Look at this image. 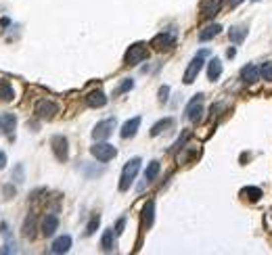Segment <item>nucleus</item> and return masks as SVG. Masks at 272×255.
Segmentation results:
<instances>
[{"instance_id":"f257e3e1","label":"nucleus","mask_w":272,"mask_h":255,"mask_svg":"<svg viewBox=\"0 0 272 255\" xmlns=\"http://www.w3.org/2000/svg\"><path fill=\"white\" fill-rule=\"evenodd\" d=\"M140 157H132L126 165H124V170H121V176H119V184H117V188H119V192H126L130 186L134 184V178L138 176V172H140Z\"/></svg>"},{"instance_id":"f03ea898","label":"nucleus","mask_w":272,"mask_h":255,"mask_svg":"<svg viewBox=\"0 0 272 255\" xmlns=\"http://www.w3.org/2000/svg\"><path fill=\"white\" fill-rule=\"evenodd\" d=\"M90 155L94 157L96 161H101V163H107L111 159H116V155H117V148L109 145V143H96L90 146Z\"/></svg>"},{"instance_id":"7ed1b4c3","label":"nucleus","mask_w":272,"mask_h":255,"mask_svg":"<svg viewBox=\"0 0 272 255\" xmlns=\"http://www.w3.org/2000/svg\"><path fill=\"white\" fill-rule=\"evenodd\" d=\"M147 55H149L147 44L145 42H134L132 46H128L126 55H124V61H126V65H138L140 61L147 59Z\"/></svg>"},{"instance_id":"20e7f679","label":"nucleus","mask_w":272,"mask_h":255,"mask_svg":"<svg viewBox=\"0 0 272 255\" xmlns=\"http://www.w3.org/2000/svg\"><path fill=\"white\" fill-rule=\"evenodd\" d=\"M50 145H52V153H55V157L61 163H65L69 159V143H67V138L57 134V136L50 138Z\"/></svg>"},{"instance_id":"39448f33","label":"nucleus","mask_w":272,"mask_h":255,"mask_svg":"<svg viewBox=\"0 0 272 255\" xmlns=\"http://www.w3.org/2000/svg\"><path fill=\"white\" fill-rule=\"evenodd\" d=\"M203 57H205V50H201L199 55L191 61V65L187 67V72H184V77H182V82L184 84H193L197 80V75L201 72V67H203Z\"/></svg>"},{"instance_id":"423d86ee","label":"nucleus","mask_w":272,"mask_h":255,"mask_svg":"<svg viewBox=\"0 0 272 255\" xmlns=\"http://www.w3.org/2000/svg\"><path fill=\"white\" fill-rule=\"evenodd\" d=\"M187 119L191 121H199L201 119V113H203V94H195L187 105Z\"/></svg>"},{"instance_id":"0eeeda50","label":"nucleus","mask_w":272,"mask_h":255,"mask_svg":"<svg viewBox=\"0 0 272 255\" xmlns=\"http://www.w3.org/2000/svg\"><path fill=\"white\" fill-rule=\"evenodd\" d=\"M59 113V105L57 103H52L48 99H42L36 103V115L40 119H52Z\"/></svg>"},{"instance_id":"6e6552de","label":"nucleus","mask_w":272,"mask_h":255,"mask_svg":"<svg viewBox=\"0 0 272 255\" xmlns=\"http://www.w3.org/2000/svg\"><path fill=\"white\" fill-rule=\"evenodd\" d=\"M113 128H116V119H113V117L103 119V121H99V124L94 126L92 138H94V140H105V138H109L111 132H113Z\"/></svg>"},{"instance_id":"1a4fd4ad","label":"nucleus","mask_w":272,"mask_h":255,"mask_svg":"<svg viewBox=\"0 0 272 255\" xmlns=\"http://www.w3.org/2000/svg\"><path fill=\"white\" fill-rule=\"evenodd\" d=\"M174 44H176V36L174 34H168V32H161L151 40V46L157 48V50H170Z\"/></svg>"},{"instance_id":"9d476101","label":"nucleus","mask_w":272,"mask_h":255,"mask_svg":"<svg viewBox=\"0 0 272 255\" xmlns=\"http://www.w3.org/2000/svg\"><path fill=\"white\" fill-rule=\"evenodd\" d=\"M140 117H132V119H128L124 126H121V130H119V136L124 138V140H128V138H134L136 136V132H138V128H140Z\"/></svg>"},{"instance_id":"9b49d317","label":"nucleus","mask_w":272,"mask_h":255,"mask_svg":"<svg viewBox=\"0 0 272 255\" xmlns=\"http://www.w3.org/2000/svg\"><path fill=\"white\" fill-rule=\"evenodd\" d=\"M57 228H59V218L55 214H46L42 218V234L44 236H52Z\"/></svg>"},{"instance_id":"f8f14e48","label":"nucleus","mask_w":272,"mask_h":255,"mask_svg":"<svg viewBox=\"0 0 272 255\" xmlns=\"http://www.w3.org/2000/svg\"><path fill=\"white\" fill-rule=\"evenodd\" d=\"M140 219H143V226L145 228H151L155 222V201H147L143 212H140Z\"/></svg>"},{"instance_id":"ddd939ff","label":"nucleus","mask_w":272,"mask_h":255,"mask_svg":"<svg viewBox=\"0 0 272 255\" xmlns=\"http://www.w3.org/2000/svg\"><path fill=\"white\" fill-rule=\"evenodd\" d=\"M86 103H88V107H92V109H101L107 105V94L103 90H92L88 96H86Z\"/></svg>"},{"instance_id":"4468645a","label":"nucleus","mask_w":272,"mask_h":255,"mask_svg":"<svg viewBox=\"0 0 272 255\" xmlns=\"http://www.w3.org/2000/svg\"><path fill=\"white\" fill-rule=\"evenodd\" d=\"M241 77H243V82L245 84H256L258 80H260V67H256V65H245L243 69H241Z\"/></svg>"},{"instance_id":"2eb2a0df","label":"nucleus","mask_w":272,"mask_h":255,"mask_svg":"<svg viewBox=\"0 0 272 255\" xmlns=\"http://www.w3.org/2000/svg\"><path fill=\"white\" fill-rule=\"evenodd\" d=\"M69 247H72V236L63 234L59 239H55V243L50 245V253H67Z\"/></svg>"},{"instance_id":"dca6fc26","label":"nucleus","mask_w":272,"mask_h":255,"mask_svg":"<svg viewBox=\"0 0 272 255\" xmlns=\"http://www.w3.org/2000/svg\"><path fill=\"white\" fill-rule=\"evenodd\" d=\"M220 75H222V61L218 59V57H214L207 63V80L209 82H216Z\"/></svg>"},{"instance_id":"f3484780","label":"nucleus","mask_w":272,"mask_h":255,"mask_svg":"<svg viewBox=\"0 0 272 255\" xmlns=\"http://www.w3.org/2000/svg\"><path fill=\"white\" fill-rule=\"evenodd\" d=\"M245 38H247V28L245 25H234V28L228 30V40L233 44H241Z\"/></svg>"},{"instance_id":"a211bd4d","label":"nucleus","mask_w":272,"mask_h":255,"mask_svg":"<svg viewBox=\"0 0 272 255\" xmlns=\"http://www.w3.org/2000/svg\"><path fill=\"white\" fill-rule=\"evenodd\" d=\"M220 32H222V25H218V23L205 25V28L199 32V40H201V42H207V40L216 38V36H218V34H220Z\"/></svg>"},{"instance_id":"6ab92c4d","label":"nucleus","mask_w":272,"mask_h":255,"mask_svg":"<svg viewBox=\"0 0 272 255\" xmlns=\"http://www.w3.org/2000/svg\"><path fill=\"white\" fill-rule=\"evenodd\" d=\"M116 228H107V230L103 232V239H101V249L103 251H111L113 245H116Z\"/></svg>"},{"instance_id":"aec40b11","label":"nucleus","mask_w":272,"mask_h":255,"mask_svg":"<svg viewBox=\"0 0 272 255\" xmlns=\"http://www.w3.org/2000/svg\"><path fill=\"white\" fill-rule=\"evenodd\" d=\"M220 6H222V0H205V4H203V17L212 19L214 15H218Z\"/></svg>"},{"instance_id":"412c9836","label":"nucleus","mask_w":272,"mask_h":255,"mask_svg":"<svg viewBox=\"0 0 272 255\" xmlns=\"http://www.w3.org/2000/svg\"><path fill=\"white\" fill-rule=\"evenodd\" d=\"M23 234L28 239H36V214H30L28 219L23 222Z\"/></svg>"},{"instance_id":"4be33fe9","label":"nucleus","mask_w":272,"mask_h":255,"mask_svg":"<svg viewBox=\"0 0 272 255\" xmlns=\"http://www.w3.org/2000/svg\"><path fill=\"white\" fill-rule=\"evenodd\" d=\"M13 99H15V90H13V86L8 84L6 80H0V101L11 103Z\"/></svg>"},{"instance_id":"5701e85b","label":"nucleus","mask_w":272,"mask_h":255,"mask_svg":"<svg viewBox=\"0 0 272 255\" xmlns=\"http://www.w3.org/2000/svg\"><path fill=\"white\" fill-rule=\"evenodd\" d=\"M159 170H161V165H159V161L157 159H153L151 163L147 165V170H145V180L147 182H153L157 176H159Z\"/></svg>"},{"instance_id":"b1692460","label":"nucleus","mask_w":272,"mask_h":255,"mask_svg":"<svg viewBox=\"0 0 272 255\" xmlns=\"http://www.w3.org/2000/svg\"><path fill=\"white\" fill-rule=\"evenodd\" d=\"M241 197L251 201V203H256V201H260V197H262V188H258V186H245L241 190Z\"/></svg>"},{"instance_id":"393cba45","label":"nucleus","mask_w":272,"mask_h":255,"mask_svg":"<svg viewBox=\"0 0 272 255\" xmlns=\"http://www.w3.org/2000/svg\"><path fill=\"white\" fill-rule=\"evenodd\" d=\"M174 126V119L172 117H165V119H161V121H157V124L151 128V136H159L161 132H165L168 128H172Z\"/></svg>"},{"instance_id":"a878e982","label":"nucleus","mask_w":272,"mask_h":255,"mask_svg":"<svg viewBox=\"0 0 272 255\" xmlns=\"http://www.w3.org/2000/svg\"><path fill=\"white\" fill-rule=\"evenodd\" d=\"M15 126H17V119H15V115H4L2 117V130L4 132H8V134H13V130H15Z\"/></svg>"},{"instance_id":"bb28decb","label":"nucleus","mask_w":272,"mask_h":255,"mask_svg":"<svg viewBox=\"0 0 272 255\" xmlns=\"http://www.w3.org/2000/svg\"><path fill=\"white\" fill-rule=\"evenodd\" d=\"M260 75H262V80L272 82V63H270V61L262 63V67H260Z\"/></svg>"},{"instance_id":"cd10ccee","label":"nucleus","mask_w":272,"mask_h":255,"mask_svg":"<svg viewBox=\"0 0 272 255\" xmlns=\"http://www.w3.org/2000/svg\"><path fill=\"white\" fill-rule=\"evenodd\" d=\"M99 224H101V216L96 214V216H92V219L88 222V226H86V236H90V234H94L96 232V228H99Z\"/></svg>"},{"instance_id":"c85d7f7f","label":"nucleus","mask_w":272,"mask_h":255,"mask_svg":"<svg viewBox=\"0 0 272 255\" xmlns=\"http://www.w3.org/2000/svg\"><path fill=\"white\" fill-rule=\"evenodd\" d=\"M134 88V82H132V77H128V80H124L121 82V86L116 90V94H121V92H128V90H132Z\"/></svg>"},{"instance_id":"c756f323","label":"nucleus","mask_w":272,"mask_h":255,"mask_svg":"<svg viewBox=\"0 0 272 255\" xmlns=\"http://www.w3.org/2000/svg\"><path fill=\"white\" fill-rule=\"evenodd\" d=\"M168 94H170V88L168 86H161L159 88V103H168Z\"/></svg>"},{"instance_id":"7c9ffc66","label":"nucleus","mask_w":272,"mask_h":255,"mask_svg":"<svg viewBox=\"0 0 272 255\" xmlns=\"http://www.w3.org/2000/svg\"><path fill=\"white\" fill-rule=\"evenodd\" d=\"M124 226H126V218H119L117 219V224H116V234L119 236L121 232H124Z\"/></svg>"},{"instance_id":"2f4dec72","label":"nucleus","mask_w":272,"mask_h":255,"mask_svg":"<svg viewBox=\"0 0 272 255\" xmlns=\"http://www.w3.org/2000/svg\"><path fill=\"white\" fill-rule=\"evenodd\" d=\"M6 168V155L0 151V170H4Z\"/></svg>"},{"instance_id":"473e14b6","label":"nucleus","mask_w":272,"mask_h":255,"mask_svg":"<svg viewBox=\"0 0 272 255\" xmlns=\"http://www.w3.org/2000/svg\"><path fill=\"white\" fill-rule=\"evenodd\" d=\"M234 55H236V50H234V48H228V50H226V57H228V59H233Z\"/></svg>"},{"instance_id":"72a5a7b5","label":"nucleus","mask_w":272,"mask_h":255,"mask_svg":"<svg viewBox=\"0 0 272 255\" xmlns=\"http://www.w3.org/2000/svg\"><path fill=\"white\" fill-rule=\"evenodd\" d=\"M0 130H2V117H0Z\"/></svg>"},{"instance_id":"f704fd0d","label":"nucleus","mask_w":272,"mask_h":255,"mask_svg":"<svg viewBox=\"0 0 272 255\" xmlns=\"http://www.w3.org/2000/svg\"><path fill=\"white\" fill-rule=\"evenodd\" d=\"M253 2H260V0H253Z\"/></svg>"}]
</instances>
